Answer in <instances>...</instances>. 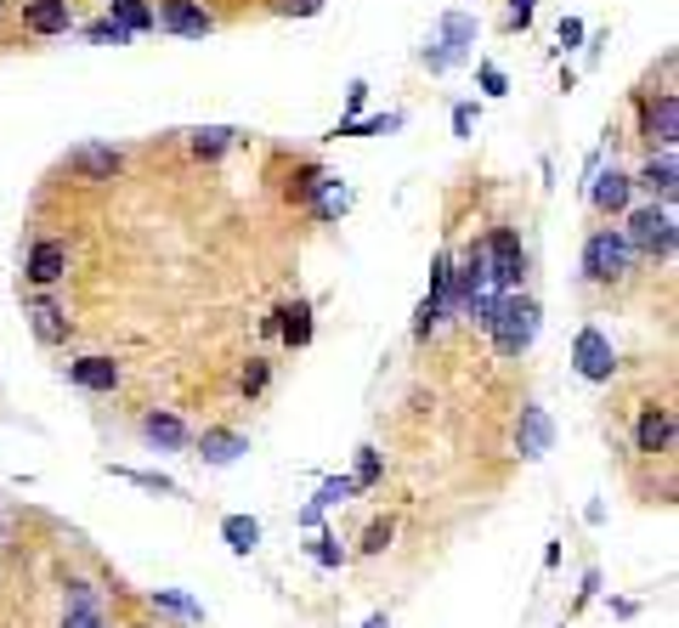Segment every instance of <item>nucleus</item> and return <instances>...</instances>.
I'll list each match as a JSON object with an SVG mask.
<instances>
[{
	"instance_id": "nucleus-1",
	"label": "nucleus",
	"mask_w": 679,
	"mask_h": 628,
	"mask_svg": "<svg viewBox=\"0 0 679 628\" xmlns=\"http://www.w3.org/2000/svg\"><path fill=\"white\" fill-rule=\"evenodd\" d=\"M629 226H623V239L634 249V260H674V210L663 205V198H652V205H640V210H623Z\"/></svg>"
},
{
	"instance_id": "nucleus-2",
	"label": "nucleus",
	"mask_w": 679,
	"mask_h": 628,
	"mask_svg": "<svg viewBox=\"0 0 679 628\" xmlns=\"http://www.w3.org/2000/svg\"><path fill=\"white\" fill-rule=\"evenodd\" d=\"M634 272V249L623 239V226H595V233L584 239V278L611 289V283H623Z\"/></svg>"
},
{
	"instance_id": "nucleus-3",
	"label": "nucleus",
	"mask_w": 679,
	"mask_h": 628,
	"mask_svg": "<svg viewBox=\"0 0 679 628\" xmlns=\"http://www.w3.org/2000/svg\"><path fill=\"white\" fill-rule=\"evenodd\" d=\"M487 335H493L498 357H521V351L532 346V335H538V301H532V294H521V289L504 294Z\"/></svg>"
},
{
	"instance_id": "nucleus-4",
	"label": "nucleus",
	"mask_w": 679,
	"mask_h": 628,
	"mask_svg": "<svg viewBox=\"0 0 679 628\" xmlns=\"http://www.w3.org/2000/svg\"><path fill=\"white\" fill-rule=\"evenodd\" d=\"M482 244H487V283L498 294H516L527 283V244H521V233H516V226H493Z\"/></svg>"
},
{
	"instance_id": "nucleus-5",
	"label": "nucleus",
	"mask_w": 679,
	"mask_h": 628,
	"mask_svg": "<svg viewBox=\"0 0 679 628\" xmlns=\"http://www.w3.org/2000/svg\"><path fill=\"white\" fill-rule=\"evenodd\" d=\"M470 46H475V18L448 12V18H441V28H436V40L419 51V62H425L430 74H441V69H453V62H459Z\"/></svg>"
},
{
	"instance_id": "nucleus-6",
	"label": "nucleus",
	"mask_w": 679,
	"mask_h": 628,
	"mask_svg": "<svg viewBox=\"0 0 679 628\" xmlns=\"http://www.w3.org/2000/svg\"><path fill=\"white\" fill-rule=\"evenodd\" d=\"M674 137H679V96L674 91L640 96V142L663 153V148H674Z\"/></svg>"
},
{
	"instance_id": "nucleus-7",
	"label": "nucleus",
	"mask_w": 679,
	"mask_h": 628,
	"mask_svg": "<svg viewBox=\"0 0 679 628\" xmlns=\"http://www.w3.org/2000/svg\"><path fill=\"white\" fill-rule=\"evenodd\" d=\"M153 28H164V35H176V40H204L216 28V18L204 12V0H159Z\"/></svg>"
},
{
	"instance_id": "nucleus-8",
	"label": "nucleus",
	"mask_w": 679,
	"mask_h": 628,
	"mask_svg": "<svg viewBox=\"0 0 679 628\" xmlns=\"http://www.w3.org/2000/svg\"><path fill=\"white\" fill-rule=\"evenodd\" d=\"M589 205L600 210V216H623L629 205H634V176L629 171H618V164H611V171H589Z\"/></svg>"
},
{
	"instance_id": "nucleus-9",
	"label": "nucleus",
	"mask_w": 679,
	"mask_h": 628,
	"mask_svg": "<svg viewBox=\"0 0 679 628\" xmlns=\"http://www.w3.org/2000/svg\"><path fill=\"white\" fill-rule=\"evenodd\" d=\"M23 278H28L34 289L62 283V278H68V244H62V239H34V244H28V260H23Z\"/></svg>"
},
{
	"instance_id": "nucleus-10",
	"label": "nucleus",
	"mask_w": 679,
	"mask_h": 628,
	"mask_svg": "<svg viewBox=\"0 0 679 628\" xmlns=\"http://www.w3.org/2000/svg\"><path fill=\"white\" fill-rule=\"evenodd\" d=\"M119 171H125V153L108 142H80L68 153V176H80V182H114Z\"/></svg>"
},
{
	"instance_id": "nucleus-11",
	"label": "nucleus",
	"mask_w": 679,
	"mask_h": 628,
	"mask_svg": "<svg viewBox=\"0 0 679 628\" xmlns=\"http://www.w3.org/2000/svg\"><path fill=\"white\" fill-rule=\"evenodd\" d=\"M668 447H674V408L645 403V408H640V425H634V453L663 458Z\"/></svg>"
},
{
	"instance_id": "nucleus-12",
	"label": "nucleus",
	"mask_w": 679,
	"mask_h": 628,
	"mask_svg": "<svg viewBox=\"0 0 679 628\" xmlns=\"http://www.w3.org/2000/svg\"><path fill=\"white\" fill-rule=\"evenodd\" d=\"M611 369H618V351H611V335H606L600 323H589L584 335H577V374L600 385V380H611Z\"/></svg>"
},
{
	"instance_id": "nucleus-13",
	"label": "nucleus",
	"mask_w": 679,
	"mask_h": 628,
	"mask_svg": "<svg viewBox=\"0 0 679 628\" xmlns=\"http://www.w3.org/2000/svg\"><path fill=\"white\" fill-rule=\"evenodd\" d=\"M23 28L34 40H57L74 28V7L68 0H23Z\"/></svg>"
},
{
	"instance_id": "nucleus-14",
	"label": "nucleus",
	"mask_w": 679,
	"mask_h": 628,
	"mask_svg": "<svg viewBox=\"0 0 679 628\" xmlns=\"http://www.w3.org/2000/svg\"><path fill=\"white\" fill-rule=\"evenodd\" d=\"M674 182H679V164H674V148H663V153H652L640 164V176H634V187H645L652 198H663V205H674Z\"/></svg>"
},
{
	"instance_id": "nucleus-15",
	"label": "nucleus",
	"mask_w": 679,
	"mask_h": 628,
	"mask_svg": "<svg viewBox=\"0 0 679 628\" xmlns=\"http://www.w3.org/2000/svg\"><path fill=\"white\" fill-rule=\"evenodd\" d=\"M68 380H74L80 391H114L119 385V362L114 357H74V362H68Z\"/></svg>"
},
{
	"instance_id": "nucleus-16",
	"label": "nucleus",
	"mask_w": 679,
	"mask_h": 628,
	"mask_svg": "<svg viewBox=\"0 0 679 628\" xmlns=\"http://www.w3.org/2000/svg\"><path fill=\"white\" fill-rule=\"evenodd\" d=\"M272 335H284L289 346H306V340H312V306H306V301H284L278 312H272Z\"/></svg>"
},
{
	"instance_id": "nucleus-17",
	"label": "nucleus",
	"mask_w": 679,
	"mask_h": 628,
	"mask_svg": "<svg viewBox=\"0 0 679 628\" xmlns=\"http://www.w3.org/2000/svg\"><path fill=\"white\" fill-rule=\"evenodd\" d=\"M238 453H250V437L244 431H221V425H216V431L198 437V458H204V465H232Z\"/></svg>"
},
{
	"instance_id": "nucleus-18",
	"label": "nucleus",
	"mask_w": 679,
	"mask_h": 628,
	"mask_svg": "<svg viewBox=\"0 0 679 628\" xmlns=\"http://www.w3.org/2000/svg\"><path fill=\"white\" fill-rule=\"evenodd\" d=\"M62 628H108V617H102L91 583H68V617H62Z\"/></svg>"
},
{
	"instance_id": "nucleus-19",
	"label": "nucleus",
	"mask_w": 679,
	"mask_h": 628,
	"mask_svg": "<svg viewBox=\"0 0 679 628\" xmlns=\"http://www.w3.org/2000/svg\"><path fill=\"white\" fill-rule=\"evenodd\" d=\"M187 148H193V159L210 164V159H221V153L238 148V130H232V125H198L193 137H187Z\"/></svg>"
},
{
	"instance_id": "nucleus-20",
	"label": "nucleus",
	"mask_w": 679,
	"mask_h": 628,
	"mask_svg": "<svg viewBox=\"0 0 679 628\" xmlns=\"http://www.w3.org/2000/svg\"><path fill=\"white\" fill-rule=\"evenodd\" d=\"M306 210H312V221H340V216L352 210V187L340 182V176H329V182L312 193V205H306Z\"/></svg>"
},
{
	"instance_id": "nucleus-21",
	"label": "nucleus",
	"mask_w": 679,
	"mask_h": 628,
	"mask_svg": "<svg viewBox=\"0 0 679 628\" xmlns=\"http://www.w3.org/2000/svg\"><path fill=\"white\" fill-rule=\"evenodd\" d=\"M108 18L125 28L130 40H136V35H148V28H153V7H148V0H108Z\"/></svg>"
},
{
	"instance_id": "nucleus-22",
	"label": "nucleus",
	"mask_w": 679,
	"mask_h": 628,
	"mask_svg": "<svg viewBox=\"0 0 679 628\" xmlns=\"http://www.w3.org/2000/svg\"><path fill=\"white\" fill-rule=\"evenodd\" d=\"M142 437H148L153 447H187V425H182L176 414H148V419H142Z\"/></svg>"
},
{
	"instance_id": "nucleus-23",
	"label": "nucleus",
	"mask_w": 679,
	"mask_h": 628,
	"mask_svg": "<svg viewBox=\"0 0 679 628\" xmlns=\"http://www.w3.org/2000/svg\"><path fill=\"white\" fill-rule=\"evenodd\" d=\"M221 538H227L232 555H255V544H261V521H255V515H227V521H221Z\"/></svg>"
},
{
	"instance_id": "nucleus-24",
	"label": "nucleus",
	"mask_w": 679,
	"mask_h": 628,
	"mask_svg": "<svg viewBox=\"0 0 679 628\" xmlns=\"http://www.w3.org/2000/svg\"><path fill=\"white\" fill-rule=\"evenodd\" d=\"M28 323H34V335H41L46 346H51V340H68V328H74V323H68L57 306H46V301H28Z\"/></svg>"
},
{
	"instance_id": "nucleus-25",
	"label": "nucleus",
	"mask_w": 679,
	"mask_h": 628,
	"mask_svg": "<svg viewBox=\"0 0 679 628\" xmlns=\"http://www.w3.org/2000/svg\"><path fill=\"white\" fill-rule=\"evenodd\" d=\"M329 182V171L323 164H295V176H289V187H284V198L289 205H312V193Z\"/></svg>"
},
{
	"instance_id": "nucleus-26",
	"label": "nucleus",
	"mask_w": 679,
	"mask_h": 628,
	"mask_svg": "<svg viewBox=\"0 0 679 628\" xmlns=\"http://www.w3.org/2000/svg\"><path fill=\"white\" fill-rule=\"evenodd\" d=\"M402 114H368V119H340L334 137H385V130H396Z\"/></svg>"
},
{
	"instance_id": "nucleus-27",
	"label": "nucleus",
	"mask_w": 679,
	"mask_h": 628,
	"mask_svg": "<svg viewBox=\"0 0 679 628\" xmlns=\"http://www.w3.org/2000/svg\"><path fill=\"white\" fill-rule=\"evenodd\" d=\"M352 492H362V487H357V476H334V481H323V492H318V504L306 510V521H312V515H318L323 504H346Z\"/></svg>"
},
{
	"instance_id": "nucleus-28",
	"label": "nucleus",
	"mask_w": 679,
	"mask_h": 628,
	"mask_svg": "<svg viewBox=\"0 0 679 628\" xmlns=\"http://www.w3.org/2000/svg\"><path fill=\"white\" fill-rule=\"evenodd\" d=\"M85 40L91 46H130V35L114 23V18H96V23H85Z\"/></svg>"
},
{
	"instance_id": "nucleus-29",
	"label": "nucleus",
	"mask_w": 679,
	"mask_h": 628,
	"mask_svg": "<svg viewBox=\"0 0 679 628\" xmlns=\"http://www.w3.org/2000/svg\"><path fill=\"white\" fill-rule=\"evenodd\" d=\"M266 380H272V369H266L261 357H250V362H244V374H238V391H244V396H261Z\"/></svg>"
},
{
	"instance_id": "nucleus-30",
	"label": "nucleus",
	"mask_w": 679,
	"mask_h": 628,
	"mask_svg": "<svg viewBox=\"0 0 679 628\" xmlns=\"http://www.w3.org/2000/svg\"><path fill=\"white\" fill-rule=\"evenodd\" d=\"M266 12L272 18H318L323 0H266Z\"/></svg>"
},
{
	"instance_id": "nucleus-31",
	"label": "nucleus",
	"mask_w": 679,
	"mask_h": 628,
	"mask_svg": "<svg viewBox=\"0 0 679 628\" xmlns=\"http://www.w3.org/2000/svg\"><path fill=\"white\" fill-rule=\"evenodd\" d=\"M391 538H396V521H373L368 533H362V555H385Z\"/></svg>"
},
{
	"instance_id": "nucleus-32",
	"label": "nucleus",
	"mask_w": 679,
	"mask_h": 628,
	"mask_svg": "<svg viewBox=\"0 0 679 628\" xmlns=\"http://www.w3.org/2000/svg\"><path fill=\"white\" fill-rule=\"evenodd\" d=\"M532 12H538V0H509L504 28H509V35H521V28H532Z\"/></svg>"
},
{
	"instance_id": "nucleus-33",
	"label": "nucleus",
	"mask_w": 679,
	"mask_h": 628,
	"mask_svg": "<svg viewBox=\"0 0 679 628\" xmlns=\"http://www.w3.org/2000/svg\"><path fill=\"white\" fill-rule=\"evenodd\" d=\"M475 80H482V91H487V96H504V91H509V80H504L498 62H475Z\"/></svg>"
},
{
	"instance_id": "nucleus-34",
	"label": "nucleus",
	"mask_w": 679,
	"mask_h": 628,
	"mask_svg": "<svg viewBox=\"0 0 679 628\" xmlns=\"http://www.w3.org/2000/svg\"><path fill=\"white\" fill-rule=\"evenodd\" d=\"M436 317H441V306L430 301V294H425V301H419V312H414V340H430V328H436Z\"/></svg>"
},
{
	"instance_id": "nucleus-35",
	"label": "nucleus",
	"mask_w": 679,
	"mask_h": 628,
	"mask_svg": "<svg viewBox=\"0 0 679 628\" xmlns=\"http://www.w3.org/2000/svg\"><path fill=\"white\" fill-rule=\"evenodd\" d=\"M373 481H380V453L362 447V458H357V487H373Z\"/></svg>"
},
{
	"instance_id": "nucleus-36",
	"label": "nucleus",
	"mask_w": 679,
	"mask_h": 628,
	"mask_svg": "<svg viewBox=\"0 0 679 628\" xmlns=\"http://www.w3.org/2000/svg\"><path fill=\"white\" fill-rule=\"evenodd\" d=\"M561 46H584V18H561Z\"/></svg>"
},
{
	"instance_id": "nucleus-37",
	"label": "nucleus",
	"mask_w": 679,
	"mask_h": 628,
	"mask_svg": "<svg viewBox=\"0 0 679 628\" xmlns=\"http://www.w3.org/2000/svg\"><path fill=\"white\" fill-rule=\"evenodd\" d=\"M346 108H352V119L368 108V80H352V91H346Z\"/></svg>"
},
{
	"instance_id": "nucleus-38",
	"label": "nucleus",
	"mask_w": 679,
	"mask_h": 628,
	"mask_svg": "<svg viewBox=\"0 0 679 628\" xmlns=\"http://www.w3.org/2000/svg\"><path fill=\"white\" fill-rule=\"evenodd\" d=\"M470 130H475V108L459 103V108H453V137H470Z\"/></svg>"
},
{
	"instance_id": "nucleus-39",
	"label": "nucleus",
	"mask_w": 679,
	"mask_h": 628,
	"mask_svg": "<svg viewBox=\"0 0 679 628\" xmlns=\"http://www.w3.org/2000/svg\"><path fill=\"white\" fill-rule=\"evenodd\" d=\"M312 555L323 560V567H340V560H346V555H340V549H334V538H318V549H312Z\"/></svg>"
},
{
	"instance_id": "nucleus-40",
	"label": "nucleus",
	"mask_w": 679,
	"mask_h": 628,
	"mask_svg": "<svg viewBox=\"0 0 679 628\" xmlns=\"http://www.w3.org/2000/svg\"><path fill=\"white\" fill-rule=\"evenodd\" d=\"M362 628H391V623H385V617H368V623H362Z\"/></svg>"
},
{
	"instance_id": "nucleus-41",
	"label": "nucleus",
	"mask_w": 679,
	"mask_h": 628,
	"mask_svg": "<svg viewBox=\"0 0 679 628\" xmlns=\"http://www.w3.org/2000/svg\"><path fill=\"white\" fill-rule=\"evenodd\" d=\"M0 18H7V0H0Z\"/></svg>"
}]
</instances>
